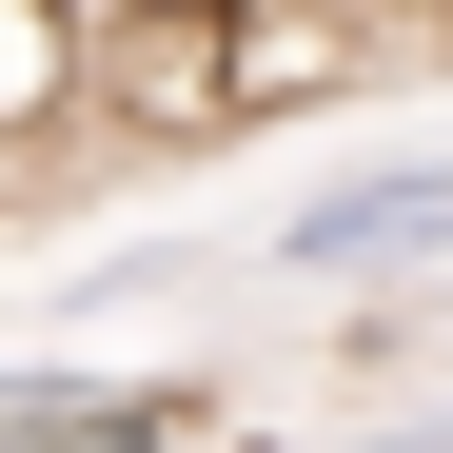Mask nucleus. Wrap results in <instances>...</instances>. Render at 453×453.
<instances>
[{"mask_svg":"<svg viewBox=\"0 0 453 453\" xmlns=\"http://www.w3.org/2000/svg\"><path fill=\"white\" fill-rule=\"evenodd\" d=\"M197 374H0V453H197Z\"/></svg>","mask_w":453,"mask_h":453,"instance_id":"f257e3e1","label":"nucleus"},{"mask_svg":"<svg viewBox=\"0 0 453 453\" xmlns=\"http://www.w3.org/2000/svg\"><path fill=\"white\" fill-rule=\"evenodd\" d=\"M99 119V20L80 0H0V178L40 158V138Z\"/></svg>","mask_w":453,"mask_h":453,"instance_id":"f03ea898","label":"nucleus"},{"mask_svg":"<svg viewBox=\"0 0 453 453\" xmlns=\"http://www.w3.org/2000/svg\"><path fill=\"white\" fill-rule=\"evenodd\" d=\"M355 453H453V395H414V414H374Z\"/></svg>","mask_w":453,"mask_h":453,"instance_id":"7ed1b4c3","label":"nucleus"},{"mask_svg":"<svg viewBox=\"0 0 453 453\" xmlns=\"http://www.w3.org/2000/svg\"><path fill=\"white\" fill-rule=\"evenodd\" d=\"M99 40H158V20H217V0H80Z\"/></svg>","mask_w":453,"mask_h":453,"instance_id":"20e7f679","label":"nucleus"}]
</instances>
